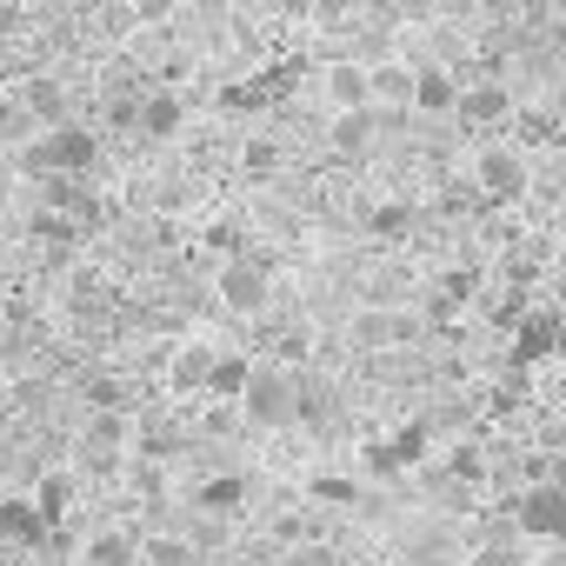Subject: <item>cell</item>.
I'll list each match as a JSON object with an SVG mask.
<instances>
[{
    "label": "cell",
    "mask_w": 566,
    "mask_h": 566,
    "mask_svg": "<svg viewBox=\"0 0 566 566\" xmlns=\"http://www.w3.org/2000/svg\"><path fill=\"white\" fill-rule=\"evenodd\" d=\"M467 127H500V120H513V87L506 81H473V87H460V107H453Z\"/></svg>",
    "instance_id": "cell-9"
},
{
    "label": "cell",
    "mask_w": 566,
    "mask_h": 566,
    "mask_svg": "<svg viewBox=\"0 0 566 566\" xmlns=\"http://www.w3.org/2000/svg\"><path fill=\"white\" fill-rule=\"evenodd\" d=\"M427 433H433V420H413V427H400V433H394V453H400V467L427 453Z\"/></svg>",
    "instance_id": "cell-28"
},
{
    "label": "cell",
    "mask_w": 566,
    "mask_h": 566,
    "mask_svg": "<svg viewBox=\"0 0 566 566\" xmlns=\"http://www.w3.org/2000/svg\"><path fill=\"white\" fill-rule=\"evenodd\" d=\"M207 247L227 260V253H247V227L240 220H220V227H207Z\"/></svg>",
    "instance_id": "cell-27"
},
{
    "label": "cell",
    "mask_w": 566,
    "mask_h": 566,
    "mask_svg": "<svg viewBox=\"0 0 566 566\" xmlns=\"http://www.w3.org/2000/svg\"><path fill=\"white\" fill-rule=\"evenodd\" d=\"M240 420L260 427V433H280V427H301V367L287 360H260L247 394H240Z\"/></svg>",
    "instance_id": "cell-2"
},
{
    "label": "cell",
    "mask_w": 566,
    "mask_h": 566,
    "mask_svg": "<svg viewBox=\"0 0 566 566\" xmlns=\"http://www.w3.org/2000/svg\"><path fill=\"white\" fill-rule=\"evenodd\" d=\"M467 566H513V553L493 539V546H480V553H467Z\"/></svg>",
    "instance_id": "cell-31"
},
{
    "label": "cell",
    "mask_w": 566,
    "mask_h": 566,
    "mask_svg": "<svg viewBox=\"0 0 566 566\" xmlns=\"http://www.w3.org/2000/svg\"><path fill=\"white\" fill-rule=\"evenodd\" d=\"M140 566H207V553L187 533H147L140 539Z\"/></svg>",
    "instance_id": "cell-20"
},
{
    "label": "cell",
    "mask_w": 566,
    "mask_h": 566,
    "mask_svg": "<svg viewBox=\"0 0 566 566\" xmlns=\"http://www.w3.org/2000/svg\"><path fill=\"white\" fill-rule=\"evenodd\" d=\"M41 539H48L41 500H0V546H28V553H41Z\"/></svg>",
    "instance_id": "cell-14"
},
{
    "label": "cell",
    "mask_w": 566,
    "mask_h": 566,
    "mask_svg": "<svg viewBox=\"0 0 566 566\" xmlns=\"http://www.w3.org/2000/svg\"><path fill=\"white\" fill-rule=\"evenodd\" d=\"M180 127H187V101L174 87H147V101H140V140L147 147H167Z\"/></svg>",
    "instance_id": "cell-10"
},
{
    "label": "cell",
    "mask_w": 566,
    "mask_h": 566,
    "mask_svg": "<svg viewBox=\"0 0 566 566\" xmlns=\"http://www.w3.org/2000/svg\"><path fill=\"white\" fill-rule=\"evenodd\" d=\"M367 233H374V240H407V233H413V207H407V200H380V207L367 213Z\"/></svg>",
    "instance_id": "cell-24"
},
{
    "label": "cell",
    "mask_w": 566,
    "mask_h": 566,
    "mask_svg": "<svg viewBox=\"0 0 566 566\" xmlns=\"http://www.w3.org/2000/svg\"><path fill=\"white\" fill-rule=\"evenodd\" d=\"M127 8H134L140 28H167V21L180 14V0H127Z\"/></svg>",
    "instance_id": "cell-29"
},
{
    "label": "cell",
    "mask_w": 566,
    "mask_h": 566,
    "mask_svg": "<svg viewBox=\"0 0 566 566\" xmlns=\"http://www.w3.org/2000/svg\"><path fill=\"white\" fill-rule=\"evenodd\" d=\"M513 533H526L539 546H566V486L559 480H533L513 500Z\"/></svg>",
    "instance_id": "cell-4"
},
{
    "label": "cell",
    "mask_w": 566,
    "mask_h": 566,
    "mask_svg": "<svg viewBox=\"0 0 566 566\" xmlns=\"http://www.w3.org/2000/svg\"><path fill=\"white\" fill-rule=\"evenodd\" d=\"M34 207L74 213L81 227H101V220H107V207H101V193H94L87 174H34Z\"/></svg>",
    "instance_id": "cell-6"
},
{
    "label": "cell",
    "mask_w": 566,
    "mask_h": 566,
    "mask_svg": "<svg viewBox=\"0 0 566 566\" xmlns=\"http://www.w3.org/2000/svg\"><path fill=\"white\" fill-rule=\"evenodd\" d=\"M307 493H314V500H334V506H354V500H360V480H347V473H321Z\"/></svg>",
    "instance_id": "cell-26"
},
{
    "label": "cell",
    "mask_w": 566,
    "mask_h": 566,
    "mask_svg": "<svg viewBox=\"0 0 566 566\" xmlns=\"http://www.w3.org/2000/svg\"><path fill=\"white\" fill-rule=\"evenodd\" d=\"M321 94H327L334 114H347V107H374V67H367V61H334V67L321 74Z\"/></svg>",
    "instance_id": "cell-7"
},
{
    "label": "cell",
    "mask_w": 566,
    "mask_h": 566,
    "mask_svg": "<svg viewBox=\"0 0 566 566\" xmlns=\"http://www.w3.org/2000/svg\"><path fill=\"white\" fill-rule=\"evenodd\" d=\"M553 360H559V367H566V327H559V354H553Z\"/></svg>",
    "instance_id": "cell-32"
},
{
    "label": "cell",
    "mask_w": 566,
    "mask_h": 566,
    "mask_svg": "<svg viewBox=\"0 0 566 566\" xmlns=\"http://www.w3.org/2000/svg\"><path fill=\"white\" fill-rule=\"evenodd\" d=\"M447 473H453V480H480L486 467H480V453H473V447H460V453L447 460Z\"/></svg>",
    "instance_id": "cell-30"
},
{
    "label": "cell",
    "mask_w": 566,
    "mask_h": 566,
    "mask_svg": "<svg viewBox=\"0 0 566 566\" xmlns=\"http://www.w3.org/2000/svg\"><path fill=\"white\" fill-rule=\"evenodd\" d=\"M460 107V81L447 67H420L413 81V114H453Z\"/></svg>",
    "instance_id": "cell-18"
},
{
    "label": "cell",
    "mask_w": 566,
    "mask_h": 566,
    "mask_svg": "<svg viewBox=\"0 0 566 566\" xmlns=\"http://www.w3.org/2000/svg\"><path fill=\"white\" fill-rule=\"evenodd\" d=\"M253 367L260 360H247V354H220L213 360V380H207V400H240L247 380H253Z\"/></svg>",
    "instance_id": "cell-23"
},
{
    "label": "cell",
    "mask_w": 566,
    "mask_h": 566,
    "mask_svg": "<svg viewBox=\"0 0 566 566\" xmlns=\"http://www.w3.org/2000/svg\"><path fill=\"white\" fill-rule=\"evenodd\" d=\"M14 167L34 180V174H94L101 167V127L87 120H61V127H41L28 147H14Z\"/></svg>",
    "instance_id": "cell-1"
},
{
    "label": "cell",
    "mask_w": 566,
    "mask_h": 566,
    "mask_svg": "<svg viewBox=\"0 0 566 566\" xmlns=\"http://www.w3.org/2000/svg\"><path fill=\"white\" fill-rule=\"evenodd\" d=\"M193 506H207V513H233V506H247V473H207V480L193 486Z\"/></svg>",
    "instance_id": "cell-22"
},
{
    "label": "cell",
    "mask_w": 566,
    "mask_h": 566,
    "mask_svg": "<svg viewBox=\"0 0 566 566\" xmlns=\"http://www.w3.org/2000/svg\"><path fill=\"white\" fill-rule=\"evenodd\" d=\"M74 566H140V533L134 526H101V533L81 539Z\"/></svg>",
    "instance_id": "cell-13"
},
{
    "label": "cell",
    "mask_w": 566,
    "mask_h": 566,
    "mask_svg": "<svg viewBox=\"0 0 566 566\" xmlns=\"http://www.w3.org/2000/svg\"><path fill=\"white\" fill-rule=\"evenodd\" d=\"M280 167H287V147H280L273 134H247V140H240V174H247V180H273Z\"/></svg>",
    "instance_id": "cell-21"
},
{
    "label": "cell",
    "mask_w": 566,
    "mask_h": 566,
    "mask_svg": "<svg viewBox=\"0 0 566 566\" xmlns=\"http://www.w3.org/2000/svg\"><path fill=\"white\" fill-rule=\"evenodd\" d=\"M213 301L227 307V314H240V321H260L266 307H273V260L266 253H227L220 266H213Z\"/></svg>",
    "instance_id": "cell-3"
},
{
    "label": "cell",
    "mask_w": 566,
    "mask_h": 566,
    "mask_svg": "<svg viewBox=\"0 0 566 566\" xmlns=\"http://www.w3.org/2000/svg\"><path fill=\"white\" fill-rule=\"evenodd\" d=\"M14 101L41 120V127H61V120H74V101H67V81L61 74H28L21 87H14Z\"/></svg>",
    "instance_id": "cell-8"
},
{
    "label": "cell",
    "mask_w": 566,
    "mask_h": 566,
    "mask_svg": "<svg viewBox=\"0 0 566 566\" xmlns=\"http://www.w3.org/2000/svg\"><path fill=\"white\" fill-rule=\"evenodd\" d=\"M81 440H87V447L134 453V420H127V407H94V413L81 420Z\"/></svg>",
    "instance_id": "cell-17"
},
{
    "label": "cell",
    "mask_w": 566,
    "mask_h": 566,
    "mask_svg": "<svg viewBox=\"0 0 566 566\" xmlns=\"http://www.w3.org/2000/svg\"><path fill=\"white\" fill-rule=\"evenodd\" d=\"M559 314H526L520 321V334H513V360L520 367H533V360H546V354H559Z\"/></svg>",
    "instance_id": "cell-16"
},
{
    "label": "cell",
    "mask_w": 566,
    "mask_h": 566,
    "mask_svg": "<svg viewBox=\"0 0 566 566\" xmlns=\"http://www.w3.org/2000/svg\"><path fill=\"white\" fill-rule=\"evenodd\" d=\"M213 360H220V347H207V340H187V347H174V354H167V387H174V394H207V380H213Z\"/></svg>",
    "instance_id": "cell-12"
},
{
    "label": "cell",
    "mask_w": 566,
    "mask_h": 566,
    "mask_svg": "<svg viewBox=\"0 0 566 566\" xmlns=\"http://www.w3.org/2000/svg\"><path fill=\"white\" fill-rule=\"evenodd\" d=\"M74 493H81V473H34V500H41V513H48V526H61L67 513H74Z\"/></svg>",
    "instance_id": "cell-19"
},
{
    "label": "cell",
    "mask_w": 566,
    "mask_h": 566,
    "mask_svg": "<svg viewBox=\"0 0 566 566\" xmlns=\"http://www.w3.org/2000/svg\"><path fill=\"white\" fill-rule=\"evenodd\" d=\"M380 127V107H347V114H334V127H327V147L340 154V160H360V154H374V134Z\"/></svg>",
    "instance_id": "cell-11"
},
{
    "label": "cell",
    "mask_w": 566,
    "mask_h": 566,
    "mask_svg": "<svg viewBox=\"0 0 566 566\" xmlns=\"http://www.w3.org/2000/svg\"><path fill=\"white\" fill-rule=\"evenodd\" d=\"M81 407L94 413V407H127V387L114 380V374H81Z\"/></svg>",
    "instance_id": "cell-25"
},
{
    "label": "cell",
    "mask_w": 566,
    "mask_h": 566,
    "mask_svg": "<svg viewBox=\"0 0 566 566\" xmlns=\"http://www.w3.org/2000/svg\"><path fill=\"white\" fill-rule=\"evenodd\" d=\"M413 81H420V67H407V61H374V107H380V114L413 107Z\"/></svg>",
    "instance_id": "cell-15"
},
{
    "label": "cell",
    "mask_w": 566,
    "mask_h": 566,
    "mask_svg": "<svg viewBox=\"0 0 566 566\" xmlns=\"http://www.w3.org/2000/svg\"><path fill=\"white\" fill-rule=\"evenodd\" d=\"M0 440H8V400H0Z\"/></svg>",
    "instance_id": "cell-33"
},
{
    "label": "cell",
    "mask_w": 566,
    "mask_h": 566,
    "mask_svg": "<svg viewBox=\"0 0 566 566\" xmlns=\"http://www.w3.org/2000/svg\"><path fill=\"white\" fill-rule=\"evenodd\" d=\"M526 160L513 154V147H480L473 154V193L486 200V207H513L520 193H526Z\"/></svg>",
    "instance_id": "cell-5"
}]
</instances>
